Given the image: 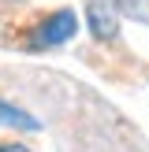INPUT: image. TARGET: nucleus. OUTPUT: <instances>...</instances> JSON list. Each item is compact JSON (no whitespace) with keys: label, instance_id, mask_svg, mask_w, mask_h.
Returning a JSON list of instances; mask_svg holds the SVG:
<instances>
[{"label":"nucleus","instance_id":"f03ea898","mask_svg":"<svg viewBox=\"0 0 149 152\" xmlns=\"http://www.w3.org/2000/svg\"><path fill=\"white\" fill-rule=\"evenodd\" d=\"M86 15H89V30H93L97 41H112V37L119 34V22H116L112 4H104V0H89Z\"/></svg>","mask_w":149,"mask_h":152},{"label":"nucleus","instance_id":"f257e3e1","mask_svg":"<svg viewBox=\"0 0 149 152\" xmlns=\"http://www.w3.org/2000/svg\"><path fill=\"white\" fill-rule=\"evenodd\" d=\"M74 34H78V15L63 7V11L49 15V19H45L41 26H37L34 34H30L26 48H30V52H41V48H56V45H67Z\"/></svg>","mask_w":149,"mask_h":152},{"label":"nucleus","instance_id":"7ed1b4c3","mask_svg":"<svg viewBox=\"0 0 149 152\" xmlns=\"http://www.w3.org/2000/svg\"><path fill=\"white\" fill-rule=\"evenodd\" d=\"M0 126H15V130H41V123H37L30 111H22V108H15V104H7V100H0Z\"/></svg>","mask_w":149,"mask_h":152},{"label":"nucleus","instance_id":"20e7f679","mask_svg":"<svg viewBox=\"0 0 149 152\" xmlns=\"http://www.w3.org/2000/svg\"><path fill=\"white\" fill-rule=\"evenodd\" d=\"M0 152H30V148L19 145V141H11V145H0Z\"/></svg>","mask_w":149,"mask_h":152}]
</instances>
